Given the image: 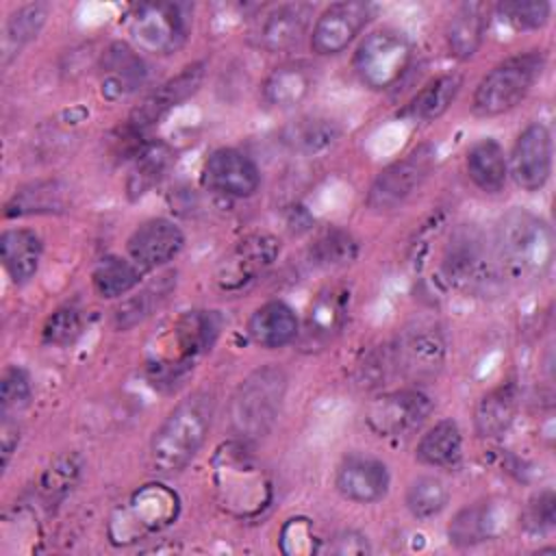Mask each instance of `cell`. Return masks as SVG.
<instances>
[{
  "instance_id": "obj_18",
  "label": "cell",
  "mask_w": 556,
  "mask_h": 556,
  "mask_svg": "<svg viewBox=\"0 0 556 556\" xmlns=\"http://www.w3.org/2000/svg\"><path fill=\"white\" fill-rule=\"evenodd\" d=\"M200 180L213 193L250 198L261 185V172L248 154L235 148H219L206 156Z\"/></svg>"
},
{
  "instance_id": "obj_27",
  "label": "cell",
  "mask_w": 556,
  "mask_h": 556,
  "mask_svg": "<svg viewBox=\"0 0 556 556\" xmlns=\"http://www.w3.org/2000/svg\"><path fill=\"white\" fill-rule=\"evenodd\" d=\"M315 72L304 61H289L269 72L263 83V100L276 109L300 104L313 89Z\"/></svg>"
},
{
  "instance_id": "obj_12",
  "label": "cell",
  "mask_w": 556,
  "mask_h": 556,
  "mask_svg": "<svg viewBox=\"0 0 556 556\" xmlns=\"http://www.w3.org/2000/svg\"><path fill=\"white\" fill-rule=\"evenodd\" d=\"M430 413V395L417 387H406L376 395L365 408V424L374 434L393 439L417 430Z\"/></svg>"
},
{
  "instance_id": "obj_4",
  "label": "cell",
  "mask_w": 556,
  "mask_h": 556,
  "mask_svg": "<svg viewBox=\"0 0 556 556\" xmlns=\"http://www.w3.org/2000/svg\"><path fill=\"white\" fill-rule=\"evenodd\" d=\"M222 317L215 311H187L174 319L148 358V374L156 384H174L187 376L215 343Z\"/></svg>"
},
{
  "instance_id": "obj_5",
  "label": "cell",
  "mask_w": 556,
  "mask_h": 556,
  "mask_svg": "<svg viewBox=\"0 0 556 556\" xmlns=\"http://www.w3.org/2000/svg\"><path fill=\"white\" fill-rule=\"evenodd\" d=\"M287 371L276 363L256 367L237 384L228 402V424L239 441H258L271 432L287 395Z\"/></svg>"
},
{
  "instance_id": "obj_3",
  "label": "cell",
  "mask_w": 556,
  "mask_h": 556,
  "mask_svg": "<svg viewBox=\"0 0 556 556\" xmlns=\"http://www.w3.org/2000/svg\"><path fill=\"white\" fill-rule=\"evenodd\" d=\"M213 484L222 506L239 519H254L271 504V482L245 441H228L215 450Z\"/></svg>"
},
{
  "instance_id": "obj_20",
  "label": "cell",
  "mask_w": 556,
  "mask_h": 556,
  "mask_svg": "<svg viewBox=\"0 0 556 556\" xmlns=\"http://www.w3.org/2000/svg\"><path fill=\"white\" fill-rule=\"evenodd\" d=\"M182 245L185 235L174 222L165 217H152L132 230L126 241V252L141 271H150L178 256Z\"/></svg>"
},
{
  "instance_id": "obj_26",
  "label": "cell",
  "mask_w": 556,
  "mask_h": 556,
  "mask_svg": "<svg viewBox=\"0 0 556 556\" xmlns=\"http://www.w3.org/2000/svg\"><path fill=\"white\" fill-rule=\"evenodd\" d=\"M43 243L30 228H7L0 235V261L9 278L17 285L28 282L41 263Z\"/></svg>"
},
{
  "instance_id": "obj_36",
  "label": "cell",
  "mask_w": 556,
  "mask_h": 556,
  "mask_svg": "<svg viewBox=\"0 0 556 556\" xmlns=\"http://www.w3.org/2000/svg\"><path fill=\"white\" fill-rule=\"evenodd\" d=\"M172 291H174L172 276H163L159 280L146 285L143 289L135 291L132 295L122 300V304L115 308V313H113L115 328L117 330H128V328L141 324L146 317H150L167 300V295Z\"/></svg>"
},
{
  "instance_id": "obj_16",
  "label": "cell",
  "mask_w": 556,
  "mask_h": 556,
  "mask_svg": "<svg viewBox=\"0 0 556 556\" xmlns=\"http://www.w3.org/2000/svg\"><path fill=\"white\" fill-rule=\"evenodd\" d=\"M374 15V4L345 0L330 4L313 24L311 48L321 56L343 52Z\"/></svg>"
},
{
  "instance_id": "obj_30",
  "label": "cell",
  "mask_w": 556,
  "mask_h": 556,
  "mask_svg": "<svg viewBox=\"0 0 556 556\" xmlns=\"http://www.w3.org/2000/svg\"><path fill=\"white\" fill-rule=\"evenodd\" d=\"M463 87V76L456 72L441 74L432 80H428L406 104L404 115L415 122H432L441 117L450 104L456 100L458 91Z\"/></svg>"
},
{
  "instance_id": "obj_40",
  "label": "cell",
  "mask_w": 556,
  "mask_h": 556,
  "mask_svg": "<svg viewBox=\"0 0 556 556\" xmlns=\"http://www.w3.org/2000/svg\"><path fill=\"white\" fill-rule=\"evenodd\" d=\"M83 463L76 454H65L59 456L41 476L39 480V493L43 495L46 502H56L70 493V489L78 482L80 478Z\"/></svg>"
},
{
  "instance_id": "obj_11",
  "label": "cell",
  "mask_w": 556,
  "mask_h": 556,
  "mask_svg": "<svg viewBox=\"0 0 556 556\" xmlns=\"http://www.w3.org/2000/svg\"><path fill=\"white\" fill-rule=\"evenodd\" d=\"M437 163V148L434 143H419L402 159L387 165L371 182L367 191V206L387 213L404 204L430 176Z\"/></svg>"
},
{
  "instance_id": "obj_24",
  "label": "cell",
  "mask_w": 556,
  "mask_h": 556,
  "mask_svg": "<svg viewBox=\"0 0 556 556\" xmlns=\"http://www.w3.org/2000/svg\"><path fill=\"white\" fill-rule=\"evenodd\" d=\"M248 334L261 348H285L300 337V319L287 302L269 300L250 315Z\"/></svg>"
},
{
  "instance_id": "obj_15",
  "label": "cell",
  "mask_w": 556,
  "mask_h": 556,
  "mask_svg": "<svg viewBox=\"0 0 556 556\" xmlns=\"http://www.w3.org/2000/svg\"><path fill=\"white\" fill-rule=\"evenodd\" d=\"M204 72H206V63L195 61L182 67L176 76L161 83L132 109V113L128 115L126 130L132 137H137L148 128H152L154 124H159V119H163L172 109H176L180 102H185L189 96L198 91V87L204 80Z\"/></svg>"
},
{
  "instance_id": "obj_43",
  "label": "cell",
  "mask_w": 556,
  "mask_h": 556,
  "mask_svg": "<svg viewBox=\"0 0 556 556\" xmlns=\"http://www.w3.org/2000/svg\"><path fill=\"white\" fill-rule=\"evenodd\" d=\"M33 397V384H30V376L26 374V369L17 367V365H9L2 371L0 378V410L2 415H11L20 413L22 408H26L30 404Z\"/></svg>"
},
{
  "instance_id": "obj_32",
  "label": "cell",
  "mask_w": 556,
  "mask_h": 556,
  "mask_svg": "<svg viewBox=\"0 0 556 556\" xmlns=\"http://www.w3.org/2000/svg\"><path fill=\"white\" fill-rule=\"evenodd\" d=\"M172 163H174V152L167 143L148 141V143L139 146V150L132 159V167L126 178L128 195L135 200L139 195L148 193L165 176V172L172 167Z\"/></svg>"
},
{
  "instance_id": "obj_7",
  "label": "cell",
  "mask_w": 556,
  "mask_h": 556,
  "mask_svg": "<svg viewBox=\"0 0 556 556\" xmlns=\"http://www.w3.org/2000/svg\"><path fill=\"white\" fill-rule=\"evenodd\" d=\"M497 276L495 254L482 230L473 224L456 226L441 256V278L456 291L482 293Z\"/></svg>"
},
{
  "instance_id": "obj_25",
  "label": "cell",
  "mask_w": 556,
  "mask_h": 556,
  "mask_svg": "<svg viewBox=\"0 0 556 556\" xmlns=\"http://www.w3.org/2000/svg\"><path fill=\"white\" fill-rule=\"evenodd\" d=\"M491 13L493 7L486 2H465L454 11L445 30L447 50L454 59L467 61L480 50L489 30Z\"/></svg>"
},
{
  "instance_id": "obj_28",
  "label": "cell",
  "mask_w": 556,
  "mask_h": 556,
  "mask_svg": "<svg viewBox=\"0 0 556 556\" xmlns=\"http://www.w3.org/2000/svg\"><path fill=\"white\" fill-rule=\"evenodd\" d=\"M517 408H519V391L515 382H504L491 389L476 404V413H473L476 432L482 439L502 437L515 421Z\"/></svg>"
},
{
  "instance_id": "obj_19",
  "label": "cell",
  "mask_w": 556,
  "mask_h": 556,
  "mask_svg": "<svg viewBox=\"0 0 556 556\" xmlns=\"http://www.w3.org/2000/svg\"><path fill=\"white\" fill-rule=\"evenodd\" d=\"M313 7L304 2L276 4L263 11L252 26V41L267 52H287L295 48L308 30Z\"/></svg>"
},
{
  "instance_id": "obj_31",
  "label": "cell",
  "mask_w": 556,
  "mask_h": 556,
  "mask_svg": "<svg viewBox=\"0 0 556 556\" xmlns=\"http://www.w3.org/2000/svg\"><path fill=\"white\" fill-rule=\"evenodd\" d=\"M67 187L59 180H39L22 187L4 206V217L50 215L67 211Z\"/></svg>"
},
{
  "instance_id": "obj_6",
  "label": "cell",
  "mask_w": 556,
  "mask_h": 556,
  "mask_svg": "<svg viewBox=\"0 0 556 556\" xmlns=\"http://www.w3.org/2000/svg\"><path fill=\"white\" fill-rule=\"evenodd\" d=\"M545 67L541 50H526L500 61L478 83L471 111L480 117H495L515 109L539 80Z\"/></svg>"
},
{
  "instance_id": "obj_46",
  "label": "cell",
  "mask_w": 556,
  "mask_h": 556,
  "mask_svg": "<svg viewBox=\"0 0 556 556\" xmlns=\"http://www.w3.org/2000/svg\"><path fill=\"white\" fill-rule=\"evenodd\" d=\"M556 523V495L554 491L536 493L523 510V528L530 534H545Z\"/></svg>"
},
{
  "instance_id": "obj_33",
  "label": "cell",
  "mask_w": 556,
  "mask_h": 556,
  "mask_svg": "<svg viewBox=\"0 0 556 556\" xmlns=\"http://www.w3.org/2000/svg\"><path fill=\"white\" fill-rule=\"evenodd\" d=\"M463 454V434L454 419H441L426 430L415 447V456L428 467H452Z\"/></svg>"
},
{
  "instance_id": "obj_42",
  "label": "cell",
  "mask_w": 556,
  "mask_h": 556,
  "mask_svg": "<svg viewBox=\"0 0 556 556\" xmlns=\"http://www.w3.org/2000/svg\"><path fill=\"white\" fill-rule=\"evenodd\" d=\"M83 326H85L83 311L72 304H65L46 319L41 328V339L48 345L65 348V345H72L83 334Z\"/></svg>"
},
{
  "instance_id": "obj_8",
  "label": "cell",
  "mask_w": 556,
  "mask_h": 556,
  "mask_svg": "<svg viewBox=\"0 0 556 556\" xmlns=\"http://www.w3.org/2000/svg\"><path fill=\"white\" fill-rule=\"evenodd\" d=\"M413 63V43L397 28H378L358 43L352 65L369 89L382 91L397 85Z\"/></svg>"
},
{
  "instance_id": "obj_21",
  "label": "cell",
  "mask_w": 556,
  "mask_h": 556,
  "mask_svg": "<svg viewBox=\"0 0 556 556\" xmlns=\"http://www.w3.org/2000/svg\"><path fill=\"white\" fill-rule=\"evenodd\" d=\"M100 93L115 102L135 93L148 78V65L126 41L111 43L100 56Z\"/></svg>"
},
{
  "instance_id": "obj_1",
  "label": "cell",
  "mask_w": 556,
  "mask_h": 556,
  "mask_svg": "<svg viewBox=\"0 0 556 556\" xmlns=\"http://www.w3.org/2000/svg\"><path fill=\"white\" fill-rule=\"evenodd\" d=\"M491 248L500 274L513 280L543 278L554 261V232L543 217L515 206L500 217Z\"/></svg>"
},
{
  "instance_id": "obj_39",
  "label": "cell",
  "mask_w": 556,
  "mask_h": 556,
  "mask_svg": "<svg viewBox=\"0 0 556 556\" xmlns=\"http://www.w3.org/2000/svg\"><path fill=\"white\" fill-rule=\"evenodd\" d=\"M450 500L445 482L437 476H419L406 489V508L417 519H430L439 515Z\"/></svg>"
},
{
  "instance_id": "obj_23",
  "label": "cell",
  "mask_w": 556,
  "mask_h": 556,
  "mask_svg": "<svg viewBox=\"0 0 556 556\" xmlns=\"http://www.w3.org/2000/svg\"><path fill=\"white\" fill-rule=\"evenodd\" d=\"M350 317V291L341 285L324 287L311 302L306 321H304V339L308 345H326L332 341Z\"/></svg>"
},
{
  "instance_id": "obj_10",
  "label": "cell",
  "mask_w": 556,
  "mask_h": 556,
  "mask_svg": "<svg viewBox=\"0 0 556 556\" xmlns=\"http://www.w3.org/2000/svg\"><path fill=\"white\" fill-rule=\"evenodd\" d=\"M180 510L178 493L165 484H143L137 489L124 508L111 519V539L115 543H132L146 534L167 528Z\"/></svg>"
},
{
  "instance_id": "obj_14",
  "label": "cell",
  "mask_w": 556,
  "mask_h": 556,
  "mask_svg": "<svg viewBox=\"0 0 556 556\" xmlns=\"http://www.w3.org/2000/svg\"><path fill=\"white\" fill-rule=\"evenodd\" d=\"M393 371L421 380L434 376L445 361V337L432 321L406 326L389 345Z\"/></svg>"
},
{
  "instance_id": "obj_44",
  "label": "cell",
  "mask_w": 556,
  "mask_h": 556,
  "mask_svg": "<svg viewBox=\"0 0 556 556\" xmlns=\"http://www.w3.org/2000/svg\"><path fill=\"white\" fill-rule=\"evenodd\" d=\"M497 13L517 30H536L547 24L552 4L545 0H508L497 7Z\"/></svg>"
},
{
  "instance_id": "obj_47",
  "label": "cell",
  "mask_w": 556,
  "mask_h": 556,
  "mask_svg": "<svg viewBox=\"0 0 556 556\" xmlns=\"http://www.w3.org/2000/svg\"><path fill=\"white\" fill-rule=\"evenodd\" d=\"M321 552L330 554H369V541L365 534L356 530H341L332 539H328V545L321 547Z\"/></svg>"
},
{
  "instance_id": "obj_29",
  "label": "cell",
  "mask_w": 556,
  "mask_h": 556,
  "mask_svg": "<svg viewBox=\"0 0 556 556\" xmlns=\"http://www.w3.org/2000/svg\"><path fill=\"white\" fill-rule=\"evenodd\" d=\"M465 167L471 182L484 193H497L506 185L508 161L504 148L493 137H484L469 148Z\"/></svg>"
},
{
  "instance_id": "obj_45",
  "label": "cell",
  "mask_w": 556,
  "mask_h": 556,
  "mask_svg": "<svg viewBox=\"0 0 556 556\" xmlns=\"http://www.w3.org/2000/svg\"><path fill=\"white\" fill-rule=\"evenodd\" d=\"M280 552L289 556L298 554H315L321 552L319 539L315 536L313 523L306 517H293L280 528Z\"/></svg>"
},
{
  "instance_id": "obj_2",
  "label": "cell",
  "mask_w": 556,
  "mask_h": 556,
  "mask_svg": "<svg viewBox=\"0 0 556 556\" xmlns=\"http://www.w3.org/2000/svg\"><path fill=\"white\" fill-rule=\"evenodd\" d=\"M215 400L208 391H193L182 397L150 439V467L156 473H176L202 450Z\"/></svg>"
},
{
  "instance_id": "obj_17",
  "label": "cell",
  "mask_w": 556,
  "mask_h": 556,
  "mask_svg": "<svg viewBox=\"0 0 556 556\" xmlns=\"http://www.w3.org/2000/svg\"><path fill=\"white\" fill-rule=\"evenodd\" d=\"M508 174L523 191L545 187L552 174V135L545 124L532 122L519 132L510 152Z\"/></svg>"
},
{
  "instance_id": "obj_13",
  "label": "cell",
  "mask_w": 556,
  "mask_h": 556,
  "mask_svg": "<svg viewBox=\"0 0 556 556\" xmlns=\"http://www.w3.org/2000/svg\"><path fill=\"white\" fill-rule=\"evenodd\" d=\"M280 241L269 232H250L219 261L215 285L224 293H239L256 282L278 258Z\"/></svg>"
},
{
  "instance_id": "obj_41",
  "label": "cell",
  "mask_w": 556,
  "mask_h": 556,
  "mask_svg": "<svg viewBox=\"0 0 556 556\" xmlns=\"http://www.w3.org/2000/svg\"><path fill=\"white\" fill-rule=\"evenodd\" d=\"M339 128L334 122L330 119H302L300 124H295L287 139L293 143V148H298L304 154H317L328 150L330 146H334V141L339 139Z\"/></svg>"
},
{
  "instance_id": "obj_35",
  "label": "cell",
  "mask_w": 556,
  "mask_h": 556,
  "mask_svg": "<svg viewBox=\"0 0 556 556\" xmlns=\"http://www.w3.org/2000/svg\"><path fill=\"white\" fill-rule=\"evenodd\" d=\"M141 276L143 271L130 258L104 256L91 271V287L100 298L113 300L130 293L139 285Z\"/></svg>"
},
{
  "instance_id": "obj_9",
  "label": "cell",
  "mask_w": 556,
  "mask_h": 556,
  "mask_svg": "<svg viewBox=\"0 0 556 556\" xmlns=\"http://www.w3.org/2000/svg\"><path fill=\"white\" fill-rule=\"evenodd\" d=\"M191 7L185 2H141L132 9L128 30L135 46L150 54H172L191 30Z\"/></svg>"
},
{
  "instance_id": "obj_22",
  "label": "cell",
  "mask_w": 556,
  "mask_h": 556,
  "mask_svg": "<svg viewBox=\"0 0 556 556\" xmlns=\"http://www.w3.org/2000/svg\"><path fill=\"white\" fill-rule=\"evenodd\" d=\"M389 469L382 460L371 456H348L334 476L337 491L356 504H371L389 491Z\"/></svg>"
},
{
  "instance_id": "obj_48",
  "label": "cell",
  "mask_w": 556,
  "mask_h": 556,
  "mask_svg": "<svg viewBox=\"0 0 556 556\" xmlns=\"http://www.w3.org/2000/svg\"><path fill=\"white\" fill-rule=\"evenodd\" d=\"M20 443V430L17 421H13L11 415H2V428H0V445H2V469L9 465V458L13 450Z\"/></svg>"
},
{
  "instance_id": "obj_38",
  "label": "cell",
  "mask_w": 556,
  "mask_h": 556,
  "mask_svg": "<svg viewBox=\"0 0 556 556\" xmlns=\"http://www.w3.org/2000/svg\"><path fill=\"white\" fill-rule=\"evenodd\" d=\"M358 256V241L341 228H330L308 248V263L317 269H337Z\"/></svg>"
},
{
  "instance_id": "obj_34",
  "label": "cell",
  "mask_w": 556,
  "mask_h": 556,
  "mask_svg": "<svg viewBox=\"0 0 556 556\" xmlns=\"http://www.w3.org/2000/svg\"><path fill=\"white\" fill-rule=\"evenodd\" d=\"M495 534H497V513H495V506L489 502L460 508L447 526V539L456 547H471L493 539Z\"/></svg>"
},
{
  "instance_id": "obj_37",
  "label": "cell",
  "mask_w": 556,
  "mask_h": 556,
  "mask_svg": "<svg viewBox=\"0 0 556 556\" xmlns=\"http://www.w3.org/2000/svg\"><path fill=\"white\" fill-rule=\"evenodd\" d=\"M48 13H50V7L43 2H30L11 13L4 26V37H2L4 65L13 54H17L26 43H30L39 35V30L48 20Z\"/></svg>"
}]
</instances>
